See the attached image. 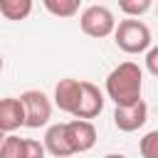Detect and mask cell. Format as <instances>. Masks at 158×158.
<instances>
[{"instance_id": "cell-1", "label": "cell", "mask_w": 158, "mask_h": 158, "mask_svg": "<svg viewBox=\"0 0 158 158\" xmlns=\"http://www.w3.org/2000/svg\"><path fill=\"white\" fill-rule=\"evenodd\" d=\"M143 91V69L136 62H121L106 77V96L116 106H131L141 101Z\"/></svg>"}, {"instance_id": "cell-2", "label": "cell", "mask_w": 158, "mask_h": 158, "mask_svg": "<svg viewBox=\"0 0 158 158\" xmlns=\"http://www.w3.org/2000/svg\"><path fill=\"white\" fill-rule=\"evenodd\" d=\"M114 42L126 54H141L151 49V30L143 20H121L114 32Z\"/></svg>"}, {"instance_id": "cell-3", "label": "cell", "mask_w": 158, "mask_h": 158, "mask_svg": "<svg viewBox=\"0 0 158 158\" xmlns=\"http://www.w3.org/2000/svg\"><path fill=\"white\" fill-rule=\"evenodd\" d=\"M79 27L84 35L101 40V37H109L116 32V17L106 5H89L79 15Z\"/></svg>"}, {"instance_id": "cell-4", "label": "cell", "mask_w": 158, "mask_h": 158, "mask_svg": "<svg viewBox=\"0 0 158 158\" xmlns=\"http://www.w3.org/2000/svg\"><path fill=\"white\" fill-rule=\"evenodd\" d=\"M22 109H25V126L27 128H42L52 118V101L40 89H27L20 94Z\"/></svg>"}, {"instance_id": "cell-5", "label": "cell", "mask_w": 158, "mask_h": 158, "mask_svg": "<svg viewBox=\"0 0 158 158\" xmlns=\"http://www.w3.org/2000/svg\"><path fill=\"white\" fill-rule=\"evenodd\" d=\"M148 121V106L146 101L141 99L138 104H131V106H116L114 109V126L123 133H133L138 131L143 123Z\"/></svg>"}, {"instance_id": "cell-6", "label": "cell", "mask_w": 158, "mask_h": 158, "mask_svg": "<svg viewBox=\"0 0 158 158\" xmlns=\"http://www.w3.org/2000/svg\"><path fill=\"white\" fill-rule=\"evenodd\" d=\"M104 111V94L96 84L91 81H81V94H79V106L74 111V118L81 121H91Z\"/></svg>"}, {"instance_id": "cell-7", "label": "cell", "mask_w": 158, "mask_h": 158, "mask_svg": "<svg viewBox=\"0 0 158 158\" xmlns=\"http://www.w3.org/2000/svg\"><path fill=\"white\" fill-rule=\"evenodd\" d=\"M67 138H69V146L74 153H86L96 143V128L91 121L72 118V121H67Z\"/></svg>"}, {"instance_id": "cell-8", "label": "cell", "mask_w": 158, "mask_h": 158, "mask_svg": "<svg viewBox=\"0 0 158 158\" xmlns=\"http://www.w3.org/2000/svg\"><path fill=\"white\" fill-rule=\"evenodd\" d=\"M79 94H81V81L67 77V79H59V81H57L52 99H54V106H57L59 111L74 116V111H77V106H79Z\"/></svg>"}, {"instance_id": "cell-9", "label": "cell", "mask_w": 158, "mask_h": 158, "mask_svg": "<svg viewBox=\"0 0 158 158\" xmlns=\"http://www.w3.org/2000/svg\"><path fill=\"white\" fill-rule=\"evenodd\" d=\"M20 126H25V109H22L20 96H5V99H0V131L5 136H10Z\"/></svg>"}, {"instance_id": "cell-10", "label": "cell", "mask_w": 158, "mask_h": 158, "mask_svg": "<svg viewBox=\"0 0 158 158\" xmlns=\"http://www.w3.org/2000/svg\"><path fill=\"white\" fill-rule=\"evenodd\" d=\"M44 151L52 153L54 158H69L74 156L72 146H69V138H67V123H52L47 131H44Z\"/></svg>"}, {"instance_id": "cell-11", "label": "cell", "mask_w": 158, "mask_h": 158, "mask_svg": "<svg viewBox=\"0 0 158 158\" xmlns=\"http://www.w3.org/2000/svg\"><path fill=\"white\" fill-rule=\"evenodd\" d=\"M32 12V0H0V15L5 20H25Z\"/></svg>"}, {"instance_id": "cell-12", "label": "cell", "mask_w": 158, "mask_h": 158, "mask_svg": "<svg viewBox=\"0 0 158 158\" xmlns=\"http://www.w3.org/2000/svg\"><path fill=\"white\" fill-rule=\"evenodd\" d=\"M42 5L54 17H74L79 12V0H44Z\"/></svg>"}, {"instance_id": "cell-13", "label": "cell", "mask_w": 158, "mask_h": 158, "mask_svg": "<svg viewBox=\"0 0 158 158\" xmlns=\"http://www.w3.org/2000/svg\"><path fill=\"white\" fill-rule=\"evenodd\" d=\"M153 7V2L151 0H121L118 2V10L126 15V17H131V20H138L143 12H148Z\"/></svg>"}, {"instance_id": "cell-14", "label": "cell", "mask_w": 158, "mask_h": 158, "mask_svg": "<svg viewBox=\"0 0 158 158\" xmlns=\"http://www.w3.org/2000/svg\"><path fill=\"white\" fill-rule=\"evenodd\" d=\"M22 148H25V138L10 133L0 146V158H22Z\"/></svg>"}, {"instance_id": "cell-15", "label": "cell", "mask_w": 158, "mask_h": 158, "mask_svg": "<svg viewBox=\"0 0 158 158\" xmlns=\"http://www.w3.org/2000/svg\"><path fill=\"white\" fill-rule=\"evenodd\" d=\"M138 151H141V158H158V128L156 131H148L141 138Z\"/></svg>"}, {"instance_id": "cell-16", "label": "cell", "mask_w": 158, "mask_h": 158, "mask_svg": "<svg viewBox=\"0 0 158 158\" xmlns=\"http://www.w3.org/2000/svg\"><path fill=\"white\" fill-rule=\"evenodd\" d=\"M44 143H40L37 138H25V148H22V158H44Z\"/></svg>"}, {"instance_id": "cell-17", "label": "cell", "mask_w": 158, "mask_h": 158, "mask_svg": "<svg viewBox=\"0 0 158 158\" xmlns=\"http://www.w3.org/2000/svg\"><path fill=\"white\" fill-rule=\"evenodd\" d=\"M143 62H146V69H148L153 77H158V44L146 52V59H143Z\"/></svg>"}, {"instance_id": "cell-18", "label": "cell", "mask_w": 158, "mask_h": 158, "mask_svg": "<svg viewBox=\"0 0 158 158\" xmlns=\"http://www.w3.org/2000/svg\"><path fill=\"white\" fill-rule=\"evenodd\" d=\"M104 158H126V156H123V153H106Z\"/></svg>"}, {"instance_id": "cell-19", "label": "cell", "mask_w": 158, "mask_h": 158, "mask_svg": "<svg viewBox=\"0 0 158 158\" xmlns=\"http://www.w3.org/2000/svg\"><path fill=\"white\" fill-rule=\"evenodd\" d=\"M2 67H5V59H2V54H0V74H2Z\"/></svg>"}, {"instance_id": "cell-20", "label": "cell", "mask_w": 158, "mask_h": 158, "mask_svg": "<svg viewBox=\"0 0 158 158\" xmlns=\"http://www.w3.org/2000/svg\"><path fill=\"white\" fill-rule=\"evenodd\" d=\"M2 141H5V133H2V131H0V146H2Z\"/></svg>"}, {"instance_id": "cell-21", "label": "cell", "mask_w": 158, "mask_h": 158, "mask_svg": "<svg viewBox=\"0 0 158 158\" xmlns=\"http://www.w3.org/2000/svg\"><path fill=\"white\" fill-rule=\"evenodd\" d=\"M156 17H158V7H156Z\"/></svg>"}]
</instances>
